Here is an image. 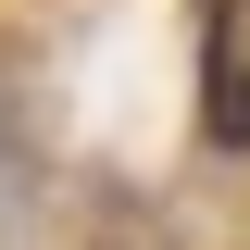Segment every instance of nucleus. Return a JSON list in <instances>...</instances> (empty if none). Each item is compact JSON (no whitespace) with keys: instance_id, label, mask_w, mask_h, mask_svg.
Returning <instances> with one entry per match:
<instances>
[{"instance_id":"nucleus-1","label":"nucleus","mask_w":250,"mask_h":250,"mask_svg":"<svg viewBox=\"0 0 250 250\" xmlns=\"http://www.w3.org/2000/svg\"><path fill=\"white\" fill-rule=\"evenodd\" d=\"M200 125L225 150H250V0H213V38H200Z\"/></svg>"}]
</instances>
